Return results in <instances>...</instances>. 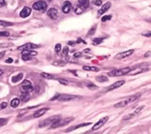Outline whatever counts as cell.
<instances>
[{
    "label": "cell",
    "mask_w": 151,
    "mask_h": 134,
    "mask_svg": "<svg viewBox=\"0 0 151 134\" xmlns=\"http://www.w3.org/2000/svg\"><path fill=\"white\" fill-rule=\"evenodd\" d=\"M31 59V56L27 55H22V59L24 61H29Z\"/></svg>",
    "instance_id": "cell-42"
},
{
    "label": "cell",
    "mask_w": 151,
    "mask_h": 134,
    "mask_svg": "<svg viewBox=\"0 0 151 134\" xmlns=\"http://www.w3.org/2000/svg\"><path fill=\"white\" fill-rule=\"evenodd\" d=\"M39 47V46L37 45V44H34L33 43H27V44H24L22 46L18 47V50H32V49L37 48Z\"/></svg>",
    "instance_id": "cell-9"
},
{
    "label": "cell",
    "mask_w": 151,
    "mask_h": 134,
    "mask_svg": "<svg viewBox=\"0 0 151 134\" xmlns=\"http://www.w3.org/2000/svg\"><path fill=\"white\" fill-rule=\"evenodd\" d=\"M20 100L18 98H14L13 100H11V106L13 108H16L18 106Z\"/></svg>",
    "instance_id": "cell-25"
},
{
    "label": "cell",
    "mask_w": 151,
    "mask_h": 134,
    "mask_svg": "<svg viewBox=\"0 0 151 134\" xmlns=\"http://www.w3.org/2000/svg\"><path fill=\"white\" fill-rule=\"evenodd\" d=\"M96 25L94 26V27H92L89 30V31L88 32V34H87V36H90V35H93L94 33H95V32H96Z\"/></svg>",
    "instance_id": "cell-31"
},
{
    "label": "cell",
    "mask_w": 151,
    "mask_h": 134,
    "mask_svg": "<svg viewBox=\"0 0 151 134\" xmlns=\"http://www.w3.org/2000/svg\"><path fill=\"white\" fill-rule=\"evenodd\" d=\"M91 122H88V123H83V124H79V125H77L76 126H74V127H73V128H69V129L66 130V132H71V131H73V130H77L78 128H82V127H84V126H87L88 125H90L91 124Z\"/></svg>",
    "instance_id": "cell-19"
},
{
    "label": "cell",
    "mask_w": 151,
    "mask_h": 134,
    "mask_svg": "<svg viewBox=\"0 0 151 134\" xmlns=\"http://www.w3.org/2000/svg\"><path fill=\"white\" fill-rule=\"evenodd\" d=\"M20 99L21 100L24 102H28L30 99V93H23L21 92V95H20Z\"/></svg>",
    "instance_id": "cell-21"
},
{
    "label": "cell",
    "mask_w": 151,
    "mask_h": 134,
    "mask_svg": "<svg viewBox=\"0 0 151 134\" xmlns=\"http://www.w3.org/2000/svg\"><path fill=\"white\" fill-rule=\"evenodd\" d=\"M143 36H145V37H151V31L147 32V33H142Z\"/></svg>",
    "instance_id": "cell-44"
},
{
    "label": "cell",
    "mask_w": 151,
    "mask_h": 134,
    "mask_svg": "<svg viewBox=\"0 0 151 134\" xmlns=\"http://www.w3.org/2000/svg\"><path fill=\"white\" fill-rule=\"evenodd\" d=\"M61 48H62V46L60 44H57L55 46V48H54V50L56 53H58L59 52H60L61 50Z\"/></svg>",
    "instance_id": "cell-36"
},
{
    "label": "cell",
    "mask_w": 151,
    "mask_h": 134,
    "mask_svg": "<svg viewBox=\"0 0 151 134\" xmlns=\"http://www.w3.org/2000/svg\"><path fill=\"white\" fill-rule=\"evenodd\" d=\"M62 119L60 115H54L50 117H49L46 119L43 120V121H41L39 124V128H43L45 126H49V125H52V124L55 123L56 122L58 121L59 120Z\"/></svg>",
    "instance_id": "cell-2"
},
{
    "label": "cell",
    "mask_w": 151,
    "mask_h": 134,
    "mask_svg": "<svg viewBox=\"0 0 151 134\" xmlns=\"http://www.w3.org/2000/svg\"><path fill=\"white\" fill-rule=\"evenodd\" d=\"M108 120H109V117H103L102 119H100L97 123L95 124V125L92 127V130H93V131H96V130L100 129V128H101V127L104 125L107 122Z\"/></svg>",
    "instance_id": "cell-10"
},
{
    "label": "cell",
    "mask_w": 151,
    "mask_h": 134,
    "mask_svg": "<svg viewBox=\"0 0 151 134\" xmlns=\"http://www.w3.org/2000/svg\"><path fill=\"white\" fill-rule=\"evenodd\" d=\"M47 16L51 18L52 20H56L58 18V11L54 8H50L49 10L47 11Z\"/></svg>",
    "instance_id": "cell-12"
},
{
    "label": "cell",
    "mask_w": 151,
    "mask_h": 134,
    "mask_svg": "<svg viewBox=\"0 0 151 134\" xmlns=\"http://www.w3.org/2000/svg\"><path fill=\"white\" fill-rule=\"evenodd\" d=\"M132 69H131L129 67H126L124 68H120V69H116L113 70L112 71L109 72L107 74L111 77H117V76H122L128 74L131 72Z\"/></svg>",
    "instance_id": "cell-3"
},
{
    "label": "cell",
    "mask_w": 151,
    "mask_h": 134,
    "mask_svg": "<svg viewBox=\"0 0 151 134\" xmlns=\"http://www.w3.org/2000/svg\"><path fill=\"white\" fill-rule=\"evenodd\" d=\"M78 1H79V4L78 5L79 6H81L84 11L89 7V0H78Z\"/></svg>",
    "instance_id": "cell-18"
},
{
    "label": "cell",
    "mask_w": 151,
    "mask_h": 134,
    "mask_svg": "<svg viewBox=\"0 0 151 134\" xmlns=\"http://www.w3.org/2000/svg\"><path fill=\"white\" fill-rule=\"evenodd\" d=\"M22 78H23V74H19L18 75L13 76L12 79H11V81H12L13 83H17V82H20L22 79Z\"/></svg>",
    "instance_id": "cell-22"
},
{
    "label": "cell",
    "mask_w": 151,
    "mask_h": 134,
    "mask_svg": "<svg viewBox=\"0 0 151 134\" xmlns=\"http://www.w3.org/2000/svg\"><path fill=\"white\" fill-rule=\"evenodd\" d=\"M81 55H82V53H76L75 54H74V57H79L81 56Z\"/></svg>",
    "instance_id": "cell-47"
},
{
    "label": "cell",
    "mask_w": 151,
    "mask_h": 134,
    "mask_svg": "<svg viewBox=\"0 0 151 134\" xmlns=\"http://www.w3.org/2000/svg\"><path fill=\"white\" fill-rule=\"evenodd\" d=\"M124 83H125V81L124 80H120V81H118V82H115V83L109 86L107 88V91H111V90H115L116 89L119 88L121 86L123 85Z\"/></svg>",
    "instance_id": "cell-11"
},
{
    "label": "cell",
    "mask_w": 151,
    "mask_h": 134,
    "mask_svg": "<svg viewBox=\"0 0 151 134\" xmlns=\"http://www.w3.org/2000/svg\"><path fill=\"white\" fill-rule=\"evenodd\" d=\"M112 18L111 15H108V16H104L101 18V22H105L107 21V20H110Z\"/></svg>",
    "instance_id": "cell-33"
},
{
    "label": "cell",
    "mask_w": 151,
    "mask_h": 134,
    "mask_svg": "<svg viewBox=\"0 0 151 134\" xmlns=\"http://www.w3.org/2000/svg\"><path fill=\"white\" fill-rule=\"evenodd\" d=\"M105 39V38H95L93 39V41H92V44L94 46H97V45H99L101 43H102L103 40Z\"/></svg>",
    "instance_id": "cell-26"
},
{
    "label": "cell",
    "mask_w": 151,
    "mask_h": 134,
    "mask_svg": "<svg viewBox=\"0 0 151 134\" xmlns=\"http://www.w3.org/2000/svg\"><path fill=\"white\" fill-rule=\"evenodd\" d=\"M71 8V3L69 1H66L64 2L63 6H62V11L65 14H68L69 13Z\"/></svg>",
    "instance_id": "cell-15"
},
{
    "label": "cell",
    "mask_w": 151,
    "mask_h": 134,
    "mask_svg": "<svg viewBox=\"0 0 151 134\" xmlns=\"http://www.w3.org/2000/svg\"><path fill=\"white\" fill-rule=\"evenodd\" d=\"M10 35V33L7 31H0V37H7Z\"/></svg>",
    "instance_id": "cell-35"
},
{
    "label": "cell",
    "mask_w": 151,
    "mask_h": 134,
    "mask_svg": "<svg viewBox=\"0 0 151 134\" xmlns=\"http://www.w3.org/2000/svg\"><path fill=\"white\" fill-rule=\"evenodd\" d=\"M134 52V50H130L125 51L124 52H121L118 54L115 57V59H118V60H121V59H125L126 57L130 56L131 55H132Z\"/></svg>",
    "instance_id": "cell-8"
},
{
    "label": "cell",
    "mask_w": 151,
    "mask_h": 134,
    "mask_svg": "<svg viewBox=\"0 0 151 134\" xmlns=\"http://www.w3.org/2000/svg\"><path fill=\"white\" fill-rule=\"evenodd\" d=\"M147 70H149V68H136V69L132 70L130 72V75H137L139 74L143 73V72H147Z\"/></svg>",
    "instance_id": "cell-17"
},
{
    "label": "cell",
    "mask_w": 151,
    "mask_h": 134,
    "mask_svg": "<svg viewBox=\"0 0 151 134\" xmlns=\"http://www.w3.org/2000/svg\"><path fill=\"white\" fill-rule=\"evenodd\" d=\"M41 75L43 77V78L47 79V80H53L54 79V76L52 75V74H50L49 73H46V72H42L41 74Z\"/></svg>",
    "instance_id": "cell-27"
},
{
    "label": "cell",
    "mask_w": 151,
    "mask_h": 134,
    "mask_svg": "<svg viewBox=\"0 0 151 134\" xmlns=\"http://www.w3.org/2000/svg\"><path fill=\"white\" fill-rule=\"evenodd\" d=\"M32 7L35 11H39L43 13L47 10V4L45 1L42 0V1H39L35 2L32 5Z\"/></svg>",
    "instance_id": "cell-7"
},
{
    "label": "cell",
    "mask_w": 151,
    "mask_h": 134,
    "mask_svg": "<svg viewBox=\"0 0 151 134\" xmlns=\"http://www.w3.org/2000/svg\"><path fill=\"white\" fill-rule=\"evenodd\" d=\"M20 92L23 93H30L34 90V87L32 85L31 82L28 80H25L22 83L21 87L20 89Z\"/></svg>",
    "instance_id": "cell-5"
},
{
    "label": "cell",
    "mask_w": 151,
    "mask_h": 134,
    "mask_svg": "<svg viewBox=\"0 0 151 134\" xmlns=\"http://www.w3.org/2000/svg\"><path fill=\"white\" fill-rule=\"evenodd\" d=\"M43 1H45V2H46V1H49V2H50V1H51V0H43Z\"/></svg>",
    "instance_id": "cell-51"
},
{
    "label": "cell",
    "mask_w": 151,
    "mask_h": 134,
    "mask_svg": "<svg viewBox=\"0 0 151 134\" xmlns=\"http://www.w3.org/2000/svg\"><path fill=\"white\" fill-rule=\"evenodd\" d=\"M81 98V97L77 95H73V94H59L57 100L60 102H68V101L80 99Z\"/></svg>",
    "instance_id": "cell-6"
},
{
    "label": "cell",
    "mask_w": 151,
    "mask_h": 134,
    "mask_svg": "<svg viewBox=\"0 0 151 134\" xmlns=\"http://www.w3.org/2000/svg\"><path fill=\"white\" fill-rule=\"evenodd\" d=\"M7 107V103L5 102L1 103V109H5Z\"/></svg>",
    "instance_id": "cell-45"
},
{
    "label": "cell",
    "mask_w": 151,
    "mask_h": 134,
    "mask_svg": "<svg viewBox=\"0 0 151 134\" xmlns=\"http://www.w3.org/2000/svg\"><path fill=\"white\" fill-rule=\"evenodd\" d=\"M149 56H151V52H148L147 53H146L145 54V57H149Z\"/></svg>",
    "instance_id": "cell-49"
},
{
    "label": "cell",
    "mask_w": 151,
    "mask_h": 134,
    "mask_svg": "<svg viewBox=\"0 0 151 134\" xmlns=\"http://www.w3.org/2000/svg\"><path fill=\"white\" fill-rule=\"evenodd\" d=\"M96 80L100 83H103V82H108L109 79L105 75H98L96 77Z\"/></svg>",
    "instance_id": "cell-23"
},
{
    "label": "cell",
    "mask_w": 151,
    "mask_h": 134,
    "mask_svg": "<svg viewBox=\"0 0 151 134\" xmlns=\"http://www.w3.org/2000/svg\"><path fill=\"white\" fill-rule=\"evenodd\" d=\"M84 11V10L81 6H79V5L76 7V8L75 9V13L77 14V15H80L81 13H83Z\"/></svg>",
    "instance_id": "cell-29"
},
{
    "label": "cell",
    "mask_w": 151,
    "mask_h": 134,
    "mask_svg": "<svg viewBox=\"0 0 151 134\" xmlns=\"http://www.w3.org/2000/svg\"><path fill=\"white\" fill-rule=\"evenodd\" d=\"M5 53V52H0V59H2L3 57H4Z\"/></svg>",
    "instance_id": "cell-48"
},
{
    "label": "cell",
    "mask_w": 151,
    "mask_h": 134,
    "mask_svg": "<svg viewBox=\"0 0 151 134\" xmlns=\"http://www.w3.org/2000/svg\"><path fill=\"white\" fill-rule=\"evenodd\" d=\"M83 69L86 71H92V72H98L100 71V68L96 67H89V66H84Z\"/></svg>",
    "instance_id": "cell-20"
},
{
    "label": "cell",
    "mask_w": 151,
    "mask_h": 134,
    "mask_svg": "<svg viewBox=\"0 0 151 134\" xmlns=\"http://www.w3.org/2000/svg\"><path fill=\"white\" fill-rule=\"evenodd\" d=\"M6 5H7V3L5 0H0V7H5Z\"/></svg>",
    "instance_id": "cell-43"
},
{
    "label": "cell",
    "mask_w": 151,
    "mask_h": 134,
    "mask_svg": "<svg viewBox=\"0 0 151 134\" xmlns=\"http://www.w3.org/2000/svg\"><path fill=\"white\" fill-rule=\"evenodd\" d=\"M31 13H32V9L30 7H24L20 13V16L22 18H25L31 15Z\"/></svg>",
    "instance_id": "cell-13"
},
{
    "label": "cell",
    "mask_w": 151,
    "mask_h": 134,
    "mask_svg": "<svg viewBox=\"0 0 151 134\" xmlns=\"http://www.w3.org/2000/svg\"><path fill=\"white\" fill-rule=\"evenodd\" d=\"M13 62V59L12 58H8V59H7L6 61H5V63H12Z\"/></svg>",
    "instance_id": "cell-46"
},
{
    "label": "cell",
    "mask_w": 151,
    "mask_h": 134,
    "mask_svg": "<svg viewBox=\"0 0 151 134\" xmlns=\"http://www.w3.org/2000/svg\"><path fill=\"white\" fill-rule=\"evenodd\" d=\"M13 46V44L12 43H3L0 45V47H1V48H9V47Z\"/></svg>",
    "instance_id": "cell-34"
},
{
    "label": "cell",
    "mask_w": 151,
    "mask_h": 134,
    "mask_svg": "<svg viewBox=\"0 0 151 134\" xmlns=\"http://www.w3.org/2000/svg\"><path fill=\"white\" fill-rule=\"evenodd\" d=\"M111 7V2H107L105 4H104L101 7V8H100V10L98 11V13L100 15H103L104 13H105L107 11H108L109 9L110 8V7Z\"/></svg>",
    "instance_id": "cell-14"
},
{
    "label": "cell",
    "mask_w": 151,
    "mask_h": 134,
    "mask_svg": "<svg viewBox=\"0 0 151 134\" xmlns=\"http://www.w3.org/2000/svg\"><path fill=\"white\" fill-rule=\"evenodd\" d=\"M22 55H27L29 56H35L37 55V52L35 51H32V50H23L22 52Z\"/></svg>",
    "instance_id": "cell-24"
},
{
    "label": "cell",
    "mask_w": 151,
    "mask_h": 134,
    "mask_svg": "<svg viewBox=\"0 0 151 134\" xmlns=\"http://www.w3.org/2000/svg\"><path fill=\"white\" fill-rule=\"evenodd\" d=\"M140 95H138V94H136V95H134V96H132V97H129L128 98L126 99V100H124L120 102L117 103L116 104H115L114 107H116V108H120V107H123L126 106L127 105L130 104L131 103L134 102L137 100H138L139 98H140Z\"/></svg>",
    "instance_id": "cell-1"
},
{
    "label": "cell",
    "mask_w": 151,
    "mask_h": 134,
    "mask_svg": "<svg viewBox=\"0 0 151 134\" xmlns=\"http://www.w3.org/2000/svg\"><path fill=\"white\" fill-rule=\"evenodd\" d=\"M144 107H145V106H144V105H141V106H140V107H139L138 108H137V109H135V111H134V113H135V114L137 115V114L139 113V112H140V111H141V110H142L143 108H144Z\"/></svg>",
    "instance_id": "cell-41"
},
{
    "label": "cell",
    "mask_w": 151,
    "mask_h": 134,
    "mask_svg": "<svg viewBox=\"0 0 151 134\" xmlns=\"http://www.w3.org/2000/svg\"><path fill=\"white\" fill-rule=\"evenodd\" d=\"M2 74H3V70L1 69H0V76L2 75Z\"/></svg>",
    "instance_id": "cell-50"
},
{
    "label": "cell",
    "mask_w": 151,
    "mask_h": 134,
    "mask_svg": "<svg viewBox=\"0 0 151 134\" xmlns=\"http://www.w3.org/2000/svg\"><path fill=\"white\" fill-rule=\"evenodd\" d=\"M58 82H60V83H61L62 85H66L68 84V81H67L66 80H64V79H58Z\"/></svg>",
    "instance_id": "cell-38"
},
{
    "label": "cell",
    "mask_w": 151,
    "mask_h": 134,
    "mask_svg": "<svg viewBox=\"0 0 151 134\" xmlns=\"http://www.w3.org/2000/svg\"><path fill=\"white\" fill-rule=\"evenodd\" d=\"M7 122V119H2V118L0 119V126H2L5 125V124H6Z\"/></svg>",
    "instance_id": "cell-39"
},
{
    "label": "cell",
    "mask_w": 151,
    "mask_h": 134,
    "mask_svg": "<svg viewBox=\"0 0 151 134\" xmlns=\"http://www.w3.org/2000/svg\"><path fill=\"white\" fill-rule=\"evenodd\" d=\"M86 86H87L88 88L90 89H92V90H94V89H98V87H97L96 85H94V83L87 84Z\"/></svg>",
    "instance_id": "cell-32"
},
{
    "label": "cell",
    "mask_w": 151,
    "mask_h": 134,
    "mask_svg": "<svg viewBox=\"0 0 151 134\" xmlns=\"http://www.w3.org/2000/svg\"><path fill=\"white\" fill-rule=\"evenodd\" d=\"M13 23L9 22L3 21V20H0V26H3V27H7V26H11L13 25Z\"/></svg>",
    "instance_id": "cell-30"
},
{
    "label": "cell",
    "mask_w": 151,
    "mask_h": 134,
    "mask_svg": "<svg viewBox=\"0 0 151 134\" xmlns=\"http://www.w3.org/2000/svg\"><path fill=\"white\" fill-rule=\"evenodd\" d=\"M74 120V118L73 117H68L66 118V119H61L59 120L58 121L56 122L55 123L52 124L51 125V128H59V127H61V126H64L67 125L68 124H69L71 121H73Z\"/></svg>",
    "instance_id": "cell-4"
},
{
    "label": "cell",
    "mask_w": 151,
    "mask_h": 134,
    "mask_svg": "<svg viewBox=\"0 0 151 134\" xmlns=\"http://www.w3.org/2000/svg\"><path fill=\"white\" fill-rule=\"evenodd\" d=\"M49 110V108L48 107H44V108H42V109H39L38 111H35L34 114V118H39L43 116V115H45V113H47V111Z\"/></svg>",
    "instance_id": "cell-16"
},
{
    "label": "cell",
    "mask_w": 151,
    "mask_h": 134,
    "mask_svg": "<svg viewBox=\"0 0 151 134\" xmlns=\"http://www.w3.org/2000/svg\"><path fill=\"white\" fill-rule=\"evenodd\" d=\"M93 3L96 6H101L102 5V1L101 0H94Z\"/></svg>",
    "instance_id": "cell-37"
},
{
    "label": "cell",
    "mask_w": 151,
    "mask_h": 134,
    "mask_svg": "<svg viewBox=\"0 0 151 134\" xmlns=\"http://www.w3.org/2000/svg\"><path fill=\"white\" fill-rule=\"evenodd\" d=\"M62 53H63V54H64L65 56H67L69 53L68 47H67V46H66V47H64V49H63V52H62Z\"/></svg>",
    "instance_id": "cell-40"
},
{
    "label": "cell",
    "mask_w": 151,
    "mask_h": 134,
    "mask_svg": "<svg viewBox=\"0 0 151 134\" xmlns=\"http://www.w3.org/2000/svg\"><path fill=\"white\" fill-rule=\"evenodd\" d=\"M135 115H136V114L134 113V112L132 113H130V114H129L128 115L125 116V117L122 119V121H127V120H131L135 116Z\"/></svg>",
    "instance_id": "cell-28"
}]
</instances>
